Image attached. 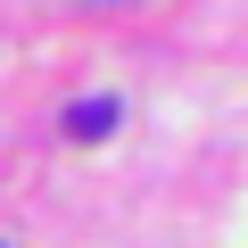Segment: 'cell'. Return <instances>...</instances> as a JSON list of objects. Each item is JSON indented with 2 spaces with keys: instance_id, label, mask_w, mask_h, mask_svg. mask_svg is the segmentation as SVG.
<instances>
[{
  "instance_id": "6da1fadb",
  "label": "cell",
  "mask_w": 248,
  "mask_h": 248,
  "mask_svg": "<svg viewBox=\"0 0 248 248\" xmlns=\"http://www.w3.org/2000/svg\"><path fill=\"white\" fill-rule=\"evenodd\" d=\"M124 124V99H108V91H83L75 108H66V141H108Z\"/></svg>"
},
{
  "instance_id": "7a4b0ae2",
  "label": "cell",
  "mask_w": 248,
  "mask_h": 248,
  "mask_svg": "<svg viewBox=\"0 0 248 248\" xmlns=\"http://www.w3.org/2000/svg\"><path fill=\"white\" fill-rule=\"evenodd\" d=\"M91 9H124V0H91Z\"/></svg>"
}]
</instances>
